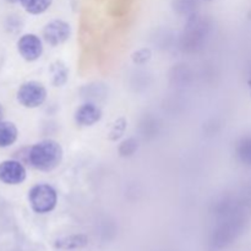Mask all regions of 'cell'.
<instances>
[{
    "instance_id": "6da1fadb",
    "label": "cell",
    "mask_w": 251,
    "mask_h": 251,
    "mask_svg": "<svg viewBox=\"0 0 251 251\" xmlns=\"http://www.w3.org/2000/svg\"><path fill=\"white\" fill-rule=\"evenodd\" d=\"M63 149L54 140H43L29 149L28 162L33 168L41 172H50L58 168L63 161Z\"/></svg>"
},
{
    "instance_id": "7a4b0ae2",
    "label": "cell",
    "mask_w": 251,
    "mask_h": 251,
    "mask_svg": "<svg viewBox=\"0 0 251 251\" xmlns=\"http://www.w3.org/2000/svg\"><path fill=\"white\" fill-rule=\"evenodd\" d=\"M28 202L32 210L39 215L49 213L56 207L58 193L51 185L46 183L37 184L28 191Z\"/></svg>"
},
{
    "instance_id": "3957f363",
    "label": "cell",
    "mask_w": 251,
    "mask_h": 251,
    "mask_svg": "<svg viewBox=\"0 0 251 251\" xmlns=\"http://www.w3.org/2000/svg\"><path fill=\"white\" fill-rule=\"evenodd\" d=\"M17 100L25 108H38L46 102L47 90L43 83L38 81H28L20 86L17 90Z\"/></svg>"
},
{
    "instance_id": "277c9868",
    "label": "cell",
    "mask_w": 251,
    "mask_h": 251,
    "mask_svg": "<svg viewBox=\"0 0 251 251\" xmlns=\"http://www.w3.org/2000/svg\"><path fill=\"white\" fill-rule=\"evenodd\" d=\"M71 34L70 25L63 20H53L46 25L43 29L44 41L51 47L65 43Z\"/></svg>"
},
{
    "instance_id": "5b68a950",
    "label": "cell",
    "mask_w": 251,
    "mask_h": 251,
    "mask_svg": "<svg viewBox=\"0 0 251 251\" xmlns=\"http://www.w3.org/2000/svg\"><path fill=\"white\" fill-rule=\"evenodd\" d=\"M26 168L15 159L0 162V181L6 185H19L26 180Z\"/></svg>"
},
{
    "instance_id": "8992f818",
    "label": "cell",
    "mask_w": 251,
    "mask_h": 251,
    "mask_svg": "<svg viewBox=\"0 0 251 251\" xmlns=\"http://www.w3.org/2000/svg\"><path fill=\"white\" fill-rule=\"evenodd\" d=\"M17 50L26 61H34L43 53V43L36 34L26 33L17 42Z\"/></svg>"
},
{
    "instance_id": "52a82bcc",
    "label": "cell",
    "mask_w": 251,
    "mask_h": 251,
    "mask_svg": "<svg viewBox=\"0 0 251 251\" xmlns=\"http://www.w3.org/2000/svg\"><path fill=\"white\" fill-rule=\"evenodd\" d=\"M102 119V110L92 103H86L75 112V122L81 126H92Z\"/></svg>"
},
{
    "instance_id": "ba28073f",
    "label": "cell",
    "mask_w": 251,
    "mask_h": 251,
    "mask_svg": "<svg viewBox=\"0 0 251 251\" xmlns=\"http://www.w3.org/2000/svg\"><path fill=\"white\" fill-rule=\"evenodd\" d=\"M19 130L11 122H0V149L10 147L16 142Z\"/></svg>"
},
{
    "instance_id": "9c48e42d",
    "label": "cell",
    "mask_w": 251,
    "mask_h": 251,
    "mask_svg": "<svg viewBox=\"0 0 251 251\" xmlns=\"http://www.w3.org/2000/svg\"><path fill=\"white\" fill-rule=\"evenodd\" d=\"M88 244V238L83 234H75L69 235V237L61 238V239L56 240L55 247L58 249H65V250H73V249H80V248L86 247Z\"/></svg>"
},
{
    "instance_id": "30bf717a",
    "label": "cell",
    "mask_w": 251,
    "mask_h": 251,
    "mask_svg": "<svg viewBox=\"0 0 251 251\" xmlns=\"http://www.w3.org/2000/svg\"><path fill=\"white\" fill-rule=\"evenodd\" d=\"M20 4L28 14L41 15L51 6L53 0H20Z\"/></svg>"
},
{
    "instance_id": "8fae6325",
    "label": "cell",
    "mask_w": 251,
    "mask_h": 251,
    "mask_svg": "<svg viewBox=\"0 0 251 251\" xmlns=\"http://www.w3.org/2000/svg\"><path fill=\"white\" fill-rule=\"evenodd\" d=\"M50 74L54 86H63L68 81L69 71L65 64H63L61 61H55V63L51 64Z\"/></svg>"
},
{
    "instance_id": "7c38bea8",
    "label": "cell",
    "mask_w": 251,
    "mask_h": 251,
    "mask_svg": "<svg viewBox=\"0 0 251 251\" xmlns=\"http://www.w3.org/2000/svg\"><path fill=\"white\" fill-rule=\"evenodd\" d=\"M125 127H126V120H125L124 118H120L119 120H117L115 125L113 126L112 131H110V139L112 140L119 139V137L123 135V132H124Z\"/></svg>"
},
{
    "instance_id": "4fadbf2b",
    "label": "cell",
    "mask_w": 251,
    "mask_h": 251,
    "mask_svg": "<svg viewBox=\"0 0 251 251\" xmlns=\"http://www.w3.org/2000/svg\"><path fill=\"white\" fill-rule=\"evenodd\" d=\"M239 156L242 157L243 161L251 164V139L244 140L243 144L240 145Z\"/></svg>"
},
{
    "instance_id": "5bb4252c",
    "label": "cell",
    "mask_w": 251,
    "mask_h": 251,
    "mask_svg": "<svg viewBox=\"0 0 251 251\" xmlns=\"http://www.w3.org/2000/svg\"><path fill=\"white\" fill-rule=\"evenodd\" d=\"M151 58V50L150 49H140L136 53L132 54V60L136 64H145L150 60Z\"/></svg>"
},
{
    "instance_id": "9a60e30c",
    "label": "cell",
    "mask_w": 251,
    "mask_h": 251,
    "mask_svg": "<svg viewBox=\"0 0 251 251\" xmlns=\"http://www.w3.org/2000/svg\"><path fill=\"white\" fill-rule=\"evenodd\" d=\"M2 117H4V108H2V105L0 104V122L2 120Z\"/></svg>"
},
{
    "instance_id": "2e32d148",
    "label": "cell",
    "mask_w": 251,
    "mask_h": 251,
    "mask_svg": "<svg viewBox=\"0 0 251 251\" xmlns=\"http://www.w3.org/2000/svg\"><path fill=\"white\" fill-rule=\"evenodd\" d=\"M6 1H9V2H17V1H20V0H6Z\"/></svg>"
},
{
    "instance_id": "e0dca14e",
    "label": "cell",
    "mask_w": 251,
    "mask_h": 251,
    "mask_svg": "<svg viewBox=\"0 0 251 251\" xmlns=\"http://www.w3.org/2000/svg\"><path fill=\"white\" fill-rule=\"evenodd\" d=\"M249 85H250V87H251V78H250V81H249Z\"/></svg>"
},
{
    "instance_id": "ac0fdd59",
    "label": "cell",
    "mask_w": 251,
    "mask_h": 251,
    "mask_svg": "<svg viewBox=\"0 0 251 251\" xmlns=\"http://www.w3.org/2000/svg\"><path fill=\"white\" fill-rule=\"evenodd\" d=\"M205 1H211V0H205Z\"/></svg>"
}]
</instances>
